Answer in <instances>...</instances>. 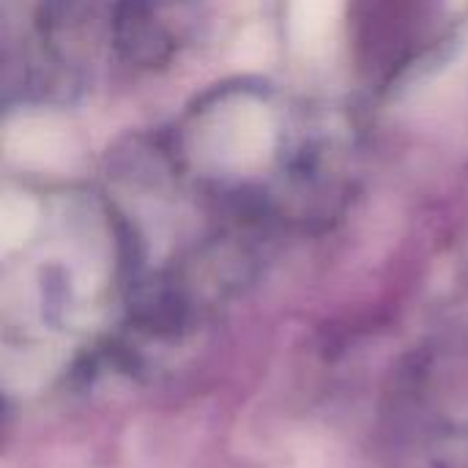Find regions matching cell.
Returning a JSON list of instances; mask_svg holds the SVG:
<instances>
[{
	"label": "cell",
	"mask_w": 468,
	"mask_h": 468,
	"mask_svg": "<svg viewBox=\"0 0 468 468\" xmlns=\"http://www.w3.org/2000/svg\"><path fill=\"white\" fill-rule=\"evenodd\" d=\"M8 151L22 165L58 167L69 159V134L47 118H19L8 132Z\"/></svg>",
	"instance_id": "cell-2"
},
{
	"label": "cell",
	"mask_w": 468,
	"mask_h": 468,
	"mask_svg": "<svg viewBox=\"0 0 468 468\" xmlns=\"http://www.w3.org/2000/svg\"><path fill=\"white\" fill-rule=\"evenodd\" d=\"M271 118L255 101H239L230 112L219 115L217 148L222 162L247 167L261 162L271 148Z\"/></svg>",
	"instance_id": "cell-1"
},
{
	"label": "cell",
	"mask_w": 468,
	"mask_h": 468,
	"mask_svg": "<svg viewBox=\"0 0 468 468\" xmlns=\"http://www.w3.org/2000/svg\"><path fill=\"white\" fill-rule=\"evenodd\" d=\"M340 16V0H293L291 3V38L296 49H321Z\"/></svg>",
	"instance_id": "cell-3"
},
{
	"label": "cell",
	"mask_w": 468,
	"mask_h": 468,
	"mask_svg": "<svg viewBox=\"0 0 468 468\" xmlns=\"http://www.w3.org/2000/svg\"><path fill=\"white\" fill-rule=\"evenodd\" d=\"M36 228V206L25 195L8 192L0 206V241L3 250L11 252L14 247H22Z\"/></svg>",
	"instance_id": "cell-4"
}]
</instances>
